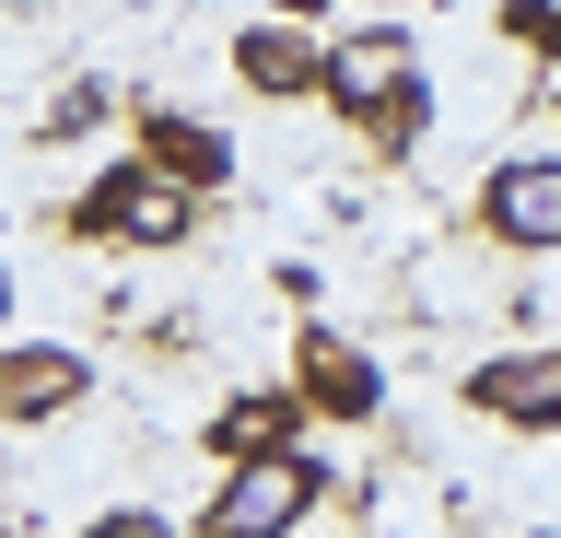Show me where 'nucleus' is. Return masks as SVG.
Returning <instances> with one entry per match:
<instances>
[{"instance_id": "11", "label": "nucleus", "mask_w": 561, "mask_h": 538, "mask_svg": "<svg viewBox=\"0 0 561 538\" xmlns=\"http://www.w3.org/2000/svg\"><path fill=\"white\" fill-rule=\"evenodd\" d=\"M421 129H433V82H398V94H386V106H375V129H363V141H375L386 152V164H398V152H421Z\"/></svg>"}, {"instance_id": "5", "label": "nucleus", "mask_w": 561, "mask_h": 538, "mask_svg": "<svg viewBox=\"0 0 561 538\" xmlns=\"http://www.w3.org/2000/svg\"><path fill=\"white\" fill-rule=\"evenodd\" d=\"M421 71V47H410V24H363V36H340L328 47V117H351V129H375V106L398 94V82Z\"/></svg>"}, {"instance_id": "15", "label": "nucleus", "mask_w": 561, "mask_h": 538, "mask_svg": "<svg viewBox=\"0 0 561 538\" xmlns=\"http://www.w3.org/2000/svg\"><path fill=\"white\" fill-rule=\"evenodd\" d=\"M293 12H316V0H293Z\"/></svg>"}, {"instance_id": "13", "label": "nucleus", "mask_w": 561, "mask_h": 538, "mask_svg": "<svg viewBox=\"0 0 561 538\" xmlns=\"http://www.w3.org/2000/svg\"><path fill=\"white\" fill-rule=\"evenodd\" d=\"M82 538H175V527H164V515H152V503H117V515H94V527H82Z\"/></svg>"}, {"instance_id": "7", "label": "nucleus", "mask_w": 561, "mask_h": 538, "mask_svg": "<svg viewBox=\"0 0 561 538\" xmlns=\"http://www.w3.org/2000/svg\"><path fill=\"white\" fill-rule=\"evenodd\" d=\"M234 82H245V94H270V106L316 94V82H328V36H316V12H270V24H245V36H234Z\"/></svg>"}, {"instance_id": "14", "label": "nucleus", "mask_w": 561, "mask_h": 538, "mask_svg": "<svg viewBox=\"0 0 561 538\" xmlns=\"http://www.w3.org/2000/svg\"><path fill=\"white\" fill-rule=\"evenodd\" d=\"M0 317H12V270H0Z\"/></svg>"}, {"instance_id": "9", "label": "nucleus", "mask_w": 561, "mask_h": 538, "mask_svg": "<svg viewBox=\"0 0 561 538\" xmlns=\"http://www.w3.org/2000/svg\"><path fill=\"white\" fill-rule=\"evenodd\" d=\"M140 164H164L175 187H222L234 176V141L210 117H187V106H140Z\"/></svg>"}, {"instance_id": "10", "label": "nucleus", "mask_w": 561, "mask_h": 538, "mask_svg": "<svg viewBox=\"0 0 561 538\" xmlns=\"http://www.w3.org/2000/svg\"><path fill=\"white\" fill-rule=\"evenodd\" d=\"M293 433H305V398H293V387H245L234 410H210V433H199V445L234 468V457H280Z\"/></svg>"}, {"instance_id": "8", "label": "nucleus", "mask_w": 561, "mask_h": 538, "mask_svg": "<svg viewBox=\"0 0 561 538\" xmlns=\"http://www.w3.org/2000/svg\"><path fill=\"white\" fill-rule=\"evenodd\" d=\"M70 398H94V363L70 340H0V422H59Z\"/></svg>"}, {"instance_id": "2", "label": "nucleus", "mask_w": 561, "mask_h": 538, "mask_svg": "<svg viewBox=\"0 0 561 538\" xmlns=\"http://www.w3.org/2000/svg\"><path fill=\"white\" fill-rule=\"evenodd\" d=\"M70 222L82 234H105V247H187V187L164 176V164H105L82 199H70Z\"/></svg>"}, {"instance_id": "1", "label": "nucleus", "mask_w": 561, "mask_h": 538, "mask_svg": "<svg viewBox=\"0 0 561 538\" xmlns=\"http://www.w3.org/2000/svg\"><path fill=\"white\" fill-rule=\"evenodd\" d=\"M316 492H328V468H316L305 445H280V457H234V480L210 492L199 538H293Z\"/></svg>"}, {"instance_id": "4", "label": "nucleus", "mask_w": 561, "mask_h": 538, "mask_svg": "<svg viewBox=\"0 0 561 538\" xmlns=\"http://www.w3.org/2000/svg\"><path fill=\"white\" fill-rule=\"evenodd\" d=\"M293 398H305L316 422H375L386 410V363L363 352V340H340V328H305V340H293Z\"/></svg>"}, {"instance_id": "3", "label": "nucleus", "mask_w": 561, "mask_h": 538, "mask_svg": "<svg viewBox=\"0 0 561 538\" xmlns=\"http://www.w3.org/2000/svg\"><path fill=\"white\" fill-rule=\"evenodd\" d=\"M480 234L491 247H515V257H561V152H503L480 176Z\"/></svg>"}, {"instance_id": "12", "label": "nucleus", "mask_w": 561, "mask_h": 538, "mask_svg": "<svg viewBox=\"0 0 561 538\" xmlns=\"http://www.w3.org/2000/svg\"><path fill=\"white\" fill-rule=\"evenodd\" d=\"M105 106H117L105 82H70V94H59V106H47V117H35V129H47V141H82V129H94Z\"/></svg>"}, {"instance_id": "6", "label": "nucleus", "mask_w": 561, "mask_h": 538, "mask_svg": "<svg viewBox=\"0 0 561 538\" xmlns=\"http://www.w3.org/2000/svg\"><path fill=\"white\" fill-rule=\"evenodd\" d=\"M456 398L503 433H561V352H491V363H468Z\"/></svg>"}]
</instances>
